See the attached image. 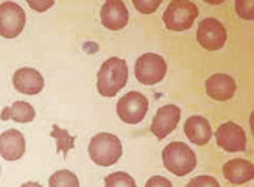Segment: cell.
<instances>
[{"mask_svg":"<svg viewBox=\"0 0 254 187\" xmlns=\"http://www.w3.org/2000/svg\"><path fill=\"white\" fill-rule=\"evenodd\" d=\"M49 187H80V181L70 170H58L50 177Z\"/></svg>","mask_w":254,"mask_h":187,"instance_id":"d6986e66","label":"cell"},{"mask_svg":"<svg viewBox=\"0 0 254 187\" xmlns=\"http://www.w3.org/2000/svg\"><path fill=\"white\" fill-rule=\"evenodd\" d=\"M52 137L57 140V150L60 153H63L64 158L67 156V153L75 147V139L76 137L70 136L67 129H63L58 125H53V128H52Z\"/></svg>","mask_w":254,"mask_h":187,"instance_id":"ac0fdd59","label":"cell"},{"mask_svg":"<svg viewBox=\"0 0 254 187\" xmlns=\"http://www.w3.org/2000/svg\"><path fill=\"white\" fill-rule=\"evenodd\" d=\"M161 2H147V0H134V6L143 14H150L159 8Z\"/></svg>","mask_w":254,"mask_h":187,"instance_id":"7402d4cb","label":"cell"},{"mask_svg":"<svg viewBox=\"0 0 254 187\" xmlns=\"http://www.w3.org/2000/svg\"><path fill=\"white\" fill-rule=\"evenodd\" d=\"M184 133L195 145H206L212 137L211 124L201 116H190L186 120Z\"/></svg>","mask_w":254,"mask_h":187,"instance_id":"9a60e30c","label":"cell"},{"mask_svg":"<svg viewBox=\"0 0 254 187\" xmlns=\"http://www.w3.org/2000/svg\"><path fill=\"white\" fill-rule=\"evenodd\" d=\"M237 14L244 19H253V3L251 2H237L236 3Z\"/></svg>","mask_w":254,"mask_h":187,"instance_id":"603a6c76","label":"cell"},{"mask_svg":"<svg viewBox=\"0 0 254 187\" xmlns=\"http://www.w3.org/2000/svg\"><path fill=\"white\" fill-rule=\"evenodd\" d=\"M20 187H42V186L39 183H35V181H28L25 184H22Z\"/></svg>","mask_w":254,"mask_h":187,"instance_id":"484cf974","label":"cell"},{"mask_svg":"<svg viewBox=\"0 0 254 187\" xmlns=\"http://www.w3.org/2000/svg\"><path fill=\"white\" fill-rule=\"evenodd\" d=\"M25 11L14 2L0 3V36L13 39L19 36L25 27Z\"/></svg>","mask_w":254,"mask_h":187,"instance_id":"52a82bcc","label":"cell"},{"mask_svg":"<svg viewBox=\"0 0 254 187\" xmlns=\"http://www.w3.org/2000/svg\"><path fill=\"white\" fill-rule=\"evenodd\" d=\"M186 187H220L218 181L214 177H207V175H200L189 181Z\"/></svg>","mask_w":254,"mask_h":187,"instance_id":"44dd1931","label":"cell"},{"mask_svg":"<svg viewBox=\"0 0 254 187\" xmlns=\"http://www.w3.org/2000/svg\"><path fill=\"white\" fill-rule=\"evenodd\" d=\"M53 0H47V2H44V3H36V2H28V5L33 8V9H36V11H39V13H42V11H46L47 8H50V6H53Z\"/></svg>","mask_w":254,"mask_h":187,"instance_id":"d4e9b609","label":"cell"},{"mask_svg":"<svg viewBox=\"0 0 254 187\" xmlns=\"http://www.w3.org/2000/svg\"><path fill=\"white\" fill-rule=\"evenodd\" d=\"M106 187H137L134 178L125 172H114L105 178Z\"/></svg>","mask_w":254,"mask_h":187,"instance_id":"ffe728a7","label":"cell"},{"mask_svg":"<svg viewBox=\"0 0 254 187\" xmlns=\"http://www.w3.org/2000/svg\"><path fill=\"white\" fill-rule=\"evenodd\" d=\"M128 81V65L122 58L106 60L97 75V91L103 97H114Z\"/></svg>","mask_w":254,"mask_h":187,"instance_id":"6da1fadb","label":"cell"},{"mask_svg":"<svg viewBox=\"0 0 254 187\" xmlns=\"http://www.w3.org/2000/svg\"><path fill=\"white\" fill-rule=\"evenodd\" d=\"M215 140L218 147L228 153H237L247 150V134L242 126L234 122L222 124L215 131Z\"/></svg>","mask_w":254,"mask_h":187,"instance_id":"9c48e42d","label":"cell"},{"mask_svg":"<svg viewBox=\"0 0 254 187\" xmlns=\"http://www.w3.org/2000/svg\"><path fill=\"white\" fill-rule=\"evenodd\" d=\"M147 111H148L147 97L136 91L128 92L117 103V116L120 117L122 122L129 125H136L142 122L143 117L147 116Z\"/></svg>","mask_w":254,"mask_h":187,"instance_id":"8992f818","label":"cell"},{"mask_svg":"<svg viewBox=\"0 0 254 187\" xmlns=\"http://www.w3.org/2000/svg\"><path fill=\"white\" fill-rule=\"evenodd\" d=\"M13 84L14 89L20 94L36 95L44 89V76L33 67H22L14 72Z\"/></svg>","mask_w":254,"mask_h":187,"instance_id":"7c38bea8","label":"cell"},{"mask_svg":"<svg viewBox=\"0 0 254 187\" xmlns=\"http://www.w3.org/2000/svg\"><path fill=\"white\" fill-rule=\"evenodd\" d=\"M89 156L102 167H109L122 156V142L111 133H100L89 142Z\"/></svg>","mask_w":254,"mask_h":187,"instance_id":"3957f363","label":"cell"},{"mask_svg":"<svg viewBox=\"0 0 254 187\" xmlns=\"http://www.w3.org/2000/svg\"><path fill=\"white\" fill-rule=\"evenodd\" d=\"M223 175L231 184H244L253 180L254 167L247 159H231L223 166Z\"/></svg>","mask_w":254,"mask_h":187,"instance_id":"2e32d148","label":"cell"},{"mask_svg":"<svg viewBox=\"0 0 254 187\" xmlns=\"http://www.w3.org/2000/svg\"><path fill=\"white\" fill-rule=\"evenodd\" d=\"M134 73L137 81L142 84H158L164 80L165 73H167V62L158 53H145L136 61Z\"/></svg>","mask_w":254,"mask_h":187,"instance_id":"5b68a950","label":"cell"},{"mask_svg":"<svg viewBox=\"0 0 254 187\" xmlns=\"http://www.w3.org/2000/svg\"><path fill=\"white\" fill-rule=\"evenodd\" d=\"M164 167L176 177H186L196 166L193 150L184 142H170L162 151Z\"/></svg>","mask_w":254,"mask_h":187,"instance_id":"7a4b0ae2","label":"cell"},{"mask_svg":"<svg viewBox=\"0 0 254 187\" xmlns=\"http://www.w3.org/2000/svg\"><path fill=\"white\" fill-rule=\"evenodd\" d=\"M196 39L200 42V46L206 50H211V52L220 50L226 44V39H228L226 27L214 17L203 19L200 22V25H198Z\"/></svg>","mask_w":254,"mask_h":187,"instance_id":"ba28073f","label":"cell"},{"mask_svg":"<svg viewBox=\"0 0 254 187\" xmlns=\"http://www.w3.org/2000/svg\"><path fill=\"white\" fill-rule=\"evenodd\" d=\"M198 16V8L193 2L187 0H173L164 11V25L172 31H184L193 25Z\"/></svg>","mask_w":254,"mask_h":187,"instance_id":"277c9868","label":"cell"},{"mask_svg":"<svg viewBox=\"0 0 254 187\" xmlns=\"http://www.w3.org/2000/svg\"><path fill=\"white\" fill-rule=\"evenodd\" d=\"M180 119H181V109L176 105H165L159 108L150 126L151 133L158 139H165L178 126Z\"/></svg>","mask_w":254,"mask_h":187,"instance_id":"30bf717a","label":"cell"},{"mask_svg":"<svg viewBox=\"0 0 254 187\" xmlns=\"http://www.w3.org/2000/svg\"><path fill=\"white\" fill-rule=\"evenodd\" d=\"M25 153V137L17 129H6L0 134V156L5 161H17Z\"/></svg>","mask_w":254,"mask_h":187,"instance_id":"4fadbf2b","label":"cell"},{"mask_svg":"<svg viewBox=\"0 0 254 187\" xmlns=\"http://www.w3.org/2000/svg\"><path fill=\"white\" fill-rule=\"evenodd\" d=\"M36 117V111L30 103L27 102H14L11 106H6L0 113L2 120H14L19 124H28L33 122Z\"/></svg>","mask_w":254,"mask_h":187,"instance_id":"e0dca14e","label":"cell"},{"mask_svg":"<svg viewBox=\"0 0 254 187\" xmlns=\"http://www.w3.org/2000/svg\"><path fill=\"white\" fill-rule=\"evenodd\" d=\"M145 187H173V184L164 177H151L147 181Z\"/></svg>","mask_w":254,"mask_h":187,"instance_id":"cb8c5ba5","label":"cell"},{"mask_svg":"<svg viewBox=\"0 0 254 187\" xmlns=\"http://www.w3.org/2000/svg\"><path fill=\"white\" fill-rule=\"evenodd\" d=\"M206 92L217 102H226L236 94V81L226 73H215L206 80Z\"/></svg>","mask_w":254,"mask_h":187,"instance_id":"5bb4252c","label":"cell"},{"mask_svg":"<svg viewBox=\"0 0 254 187\" xmlns=\"http://www.w3.org/2000/svg\"><path fill=\"white\" fill-rule=\"evenodd\" d=\"M102 24L108 30H122L128 24V9L122 0H108L102 6Z\"/></svg>","mask_w":254,"mask_h":187,"instance_id":"8fae6325","label":"cell"}]
</instances>
